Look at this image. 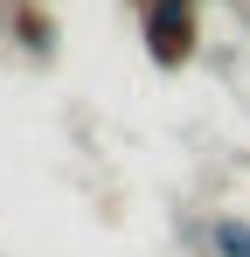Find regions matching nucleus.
Returning a JSON list of instances; mask_svg holds the SVG:
<instances>
[{
  "mask_svg": "<svg viewBox=\"0 0 250 257\" xmlns=\"http://www.w3.org/2000/svg\"><path fill=\"white\" fill-rule=\"evenodd\" d=\"M153 56H160V63L188 56V14H174V7H160V14H153Z\"/></svg>",
  "mask_w": 250,
  "mask_h": 257,
  "instance_id": "obj_1",
  "label": "nucleus"
},
{
  "mask_svg": "<svg viewBox=\"0 0 250 257\" xmlns=\"http://www.w3.org/2000/svg\"><path fill=\"white\" fill-rule=\"evenodd\" d=\"M215 250L222 257H250V222H215Z\"/></svg>",
  "mask_w": 250,
  "mask_h": 257,
  "instance_id": "obj_2",
  "label": "nucleus"
}]
</instances>
